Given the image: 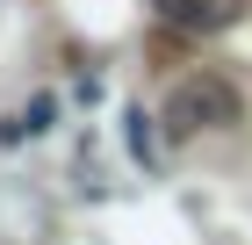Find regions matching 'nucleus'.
I'll use <instances>...</instances> for the list:
<instances>
[{
	"instance_id": "1",
	"label": "nucleus",
	"mask_w": 252,
	"mask_h": 245,
	"mask_svg": "<svg viewBox=\"0 0 252 245\" xmlns=\"http://www.w3.org/2000/svg\"><path fill=\"white\" fill-rule=\"evenodd\" d=\"M238 115H245V94H238L223 72H188L166 94V108H158V123H166V137H202V130H231Z\"/></svg>"
}]
</instances>
